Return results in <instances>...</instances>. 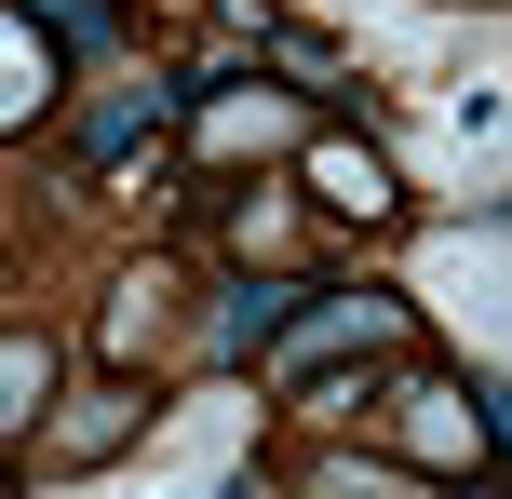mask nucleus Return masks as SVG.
Masks as SVG:
<instances>
[{
    "mask_svg": "<svg viewBox=\"0 0 512 499\" xmlns=\"http://www.w3.org/2000/svg\"><path fill=\"white\" fill-rule=\"evenodd\" d=\"M54 41H81V54H108V41H122V14H108V0H54Z\"/></svg>",
    "mask_w": 512,
    "mask_h": 499,
    "instance_id": "8",
    "label": "nucleus"
},
{
    "mask_svg": "<svg viewBox=\"0 0 512 499\" xmlns=\"http://www.w3.org/2000/svg\"><path fill=\"white\" fill-rule=\"evenodd\" d=\"M472 419L499 432V459H512V378H472Z\"/></svg>",
    "mask_w": 512,
    "mask_h": 499,
    "instance_id": "9",
    "label": "nucleus"
},
{
    "mask_svg": "<svg viewBox=\"0 0 512 499\" xmlns=\"http://www.w3.org/2000/svg\"><path fill=\"white\" fill-rule=\"evenodd\" d=\"M405 338H418V324H405V297H378V284L351 297V284H337V297H310V311L270 338V392H310L324 365H351V351H405Z\"/></svg>",
    "mask_w": 512,
    "mask_h": 499,
    "instance_id": "1",
    "label": "nucleus"
},
{
    "mask_svg": "<svg viewBox=\"0 0 512 499\" xmlns=\"http://www.w3.org/2000/svg\"><path fill=\"white\" fill-rule=\"evenodd\" d=\"M310 203H324V216H364V230H391V216H405V176H391L378 149H351V135H310Z\"/></svg>",
    "mask_w": 512,
    "mask_h": 499,
    "instance_id": "2",
    "label": "nucleus"
},
{
    "mask_svg": "<svg viewBox=\"0 0 512 499\" xmlns=\"http://www.w3.org/2000/svg\"><path fill=\"white\" fill-rule=\"evenodd\" d=\"M310 311V270H243L230 297H216V365H243V351H270L283 324Z\"/></svg>",
    "mask_w": 512,
    "mask_h": 499,
    "instance_id": "3",
    "label": "nucleus"
},
{
    "mask_svg": "<svg viewBox=\"0 0 512 499\" xmlns=\"http://www.w3.org/2000/svg\"><path fill=\"white\" fill-rule=\"evenodd\" d=\"M0 378H14L0 405H14V432H27V419L54 405V351H41V338H14V351H0Z\"/></svg>",
    "mask_w": 512,
    "mask_h": 499,
    "instance_id": "7",
    "label": "nucleus"
},
{
    "mask_svg": "<svg viewBox=\"0 0 512 499\" xmlns=\"http://www.w3.org/2000/svg\"><path fill=\"white\" fill-rule=\"evenodd\" d=\"M283 135H297V108H283V95H216V68H203V122H189V149H203V162L283 149Z\"/></svg>",
    "mask_w": 512,
    "mask_h": 499,
    "instance_id": "5",
    "label": "nucleus"
},
{
    "mask_svg": "<svg viewBox=\"0 0 512 499\" xmlns=\"http://www.w3.org/2000/svg\"><path fill=\"white\" fill-rule=\"evenodd\" d=\"M135 432H149V392H122V378H108V392H81V405H54V432H41V459H54V473H81V459H108V446H135Z\"/></svg>",
    "mask_w": 512,
    "mask_h": 499,
    "instance_id": "4",
    "label": "nucleus"
},
{
    "mask_svg": "<svg viewBox=\"0 0 512 499\" xmlns=\"http://www.w3.org/2000/svg\"><path fill=\"white\" fill-rule=\"evenodd\" d=\"M230 14H243L256 41L283 54V81H297V95H337V41H324V27H297V14H270V0H230Z\"/></svg>",
    "mask_w": 512,
    "mask_h": 499,
    "instance_id": "6",
    "label": "nucleus"
}]
</instances>
